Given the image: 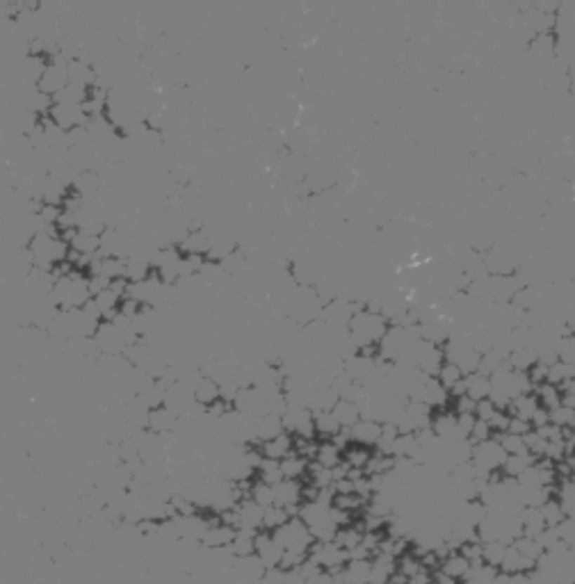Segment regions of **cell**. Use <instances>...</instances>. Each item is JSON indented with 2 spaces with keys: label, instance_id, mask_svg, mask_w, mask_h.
Segmentation results:
<instances>
[{
  "label": "cell",
  "instance_id": "cell-37",
  "mask_svg": "<svg viewBox=\"0 0 575 584\" xmlns=\"http://www.w3.org/2000/svg\"><path fill=\"white\" fill-rule=\"evenodd\" d=\"M315 461H317L319 465H324V468L333 470L336 465H341V463H343V452L338 450V447H336L331 441H319Z\"/></svg>",
  "mask_w": 575,
  "mask_h": 584
},
{
  "label": "cell",
  "instance_id": "cell-52",
  "mask_svg": "<svg viewBox=\"0 0 575 584\" xmlns=\"http://www.w3.org/2000/svg\"><path fill=\"white\" fill-rule=\"evenodd\" d=\"M169 505H171V509H173V514L180 516V518H185V516H194L197 511H199L194 502H192V500L185 496V491H183V493H176V496H171Z\"/></svg>",
  "mask_w": 575,
  "mask_h": 584
},
{
  "label": "cell",
  "instance_id": "cell-11",
  "mask_svg": "<svg viewBox=\"0 0 575 584\" xmlns=\"http://www.w3.org/2000/svg\"><path fill=\"white\" fill-rule=\"evenodd\" d=\"M418 399H423L432 411H443V409H447V404H450V392H447V388L436 377H432V379H427Z\"/></svg>",
  "mask_w": 575,
  "mask_h": 584
},
{
  "label": "cell",
  "instance_id": "cell-43",
  "mask_svg": "<svg viewBox=\"0 0 575 584\" xmlns=\"http://www.w3.org/2000/svg\"><path fill=\"white\" fill-rule=\"evenodd\" d=\"M258 472H260V482L270 484V486H277L279 482H283L281 461H277V459H267V456H263V461L258 465Z\"/></svg>",
  "mask_w": 575,
  "mask_h": 584
},
{
  "label": "cell",
  "instance_id": "cell-46",
  "mask_svg": "<svg viewBox=\"0 0 575 584\" xmlns=\"http://www.w3.org/2000/svg\"><path fill=\"white\" fill-rule=\"evenodd\" d=\"M71 249H76L82 255H94L100 249V237L98 235H89V233H78L76 240L71 242Z\"/></svg>",
  "mask_w": 575,
  "mask_h": 584
},
{
  "label": "cell",
  "instance_id": "cell-35",
  "mask_svg": "<svg viewBox=\"0 0 575 584\" xmlns=\"http://www.w3.org/2000/svg\"><path fill=\"white\" fill-rule=\"evenodd\" d=\"M306 474H308V484H310V486H315L319 491L333 486V470L324 468V465H319L317 461H310L308 463V472Z\"/></svg>",
  "mask_w": 575,
  "mask_h": 584
},
{
  "label": "cell",
  "instance_id": "cell-62",
  "mask_svg": "<svg viewBox=\"0 0 575 584\" xmlns=\"http://www.w3.org/2000/svg\"><path fill=\"white\" fill-rule=\"evenodd\" d=\"M496 411H498V406L493 404L491 399H482V401H477V411H475V416H477V420H487L489 423Z\"/></svg>",
  "mask_w": 575,
  "mask_h": 584
},
{
  "label": "cell",
  "instance_id": "cell-55",
  "mask_svg": "<svg viewBox=\"0 0 575 584\" xmlns=\"http://www.w3.org/2000/svg\"><path fill=\"white\" fill-rule=\"evenodd\" d=\"M493 436H496V434H493V429L489 427L487 420H477V423H475V427H472L470 436H468V441H470L472 445H477V443L489 441V438H493Z\"/></svg>",
  "mask_w": 575,
  "mask_h": 584
},
{
  "label": "cell",
  "instance_id": "cell-60",
  "mask_svg": "<svg viewBox=\"0 0 575 584\" xmlns=\"http://www.w3.org/2000/svg\"><path fill=\"white\" fill-rule=\"evenodd\" d=\"M64 215V206H48V204H44V210H41V219L46 224H53V226H58V222L62 219Z\"/></svg>",
  "mask_w": 575,
  "mask_h": 584
},
{
  "label": "cell",
  "instance_id": "cell-18",
  "mask_svg": "<svg viewBox=\"0 0 575 584\" xmlns=\"http://www.w3.org/2000/svg\"><path fill=\"white\" fill-rule=\"evenodd\" d=\"M69 82L82 89H91L96 85V69L82 60L69 62Z\"/></svg>",
  "mask_w": 575,
  "mask_h": 584
},
{
  "label": "cell",
  "instance_id": "cell-12",
  "mask_svg": "<svg viewBox=\"0 0 575 584\" xmlns=\"http://www.w3.org/2000/svg\"><path fill=\"white\" fill-rule=\"evenodd\" d=\"M176 520L180 527V536L185 538V541L201 543V538H204V534L210 529V520L204 514H199V511L194 516H185V518L176 516Z\"/></svg>",
  "mask_w": 575,
  "mask_h": 584
},
{
  "label": "cell",
  "instance_id": "cell-36",
  "mask_svg": "<svg viewBox=\"0 0 575 584\" xmlns=\"http://www.w3.org/2000/svg\"><path fill=\"white\" fill-rule=\"evenodd\" d=\"M392 468H395V456L374 452L370 456L368 465H365V474H368V477H383V474H390Z\"/></svg>",
  "mask_w": 575,
  "mask_h": 584
},
{
  "label": "cell",
  "instance_id": "cell-41",
  "mask_svg": "<svg viewBox=\"0 0 575 584\" xmlns=\"http://www.w3.org/2000/svg\"><path fill=\"white\" fill-rule=\"evenodd\" d=\"M290 520V514L283 507L279 505H272L265 509V516H263V529L265 532H277L279 527H283Z\"/></svg>",
  "mask_w": 575,
  "mask_h": 584
},
{
  "label": "cell",
  "instance_id": "cell-58",
  "mask_svg": "<svg viewBox=\"0 0 575 584\" xmlns=\"http://www.w3.org/2000/svg\"><path fill=\"white\" fill-rule=\"evenodd\" d=\"M452 411L456 416H463V413H475L477 411V401L470 399L468 395H463L459 399H452Z\"/></svg>",
  "mask_w": 575,
  "mask_h": 584
},
{
  "label": "cell",
  "instance_id": "cell-21",
  "mask_svg": "<svg viewBox=\"0 0 575 584\" xmlns=\"http://www.w3.org/2000/svg\"><path fill=\"white\" fill-rule=\"evenodd\" d=\"M541 406L538 404V399L534 392H525V395H518L511 404L507 406V413L511 418H520V420H527V423H532V418L536 413V409Z\"/></svg>",
  "mask_w": 575,
  "mask_h": 584
},
{
  "label": "cell",
  "instance_id": "cell-15",
  "mask_svg": "<svg viewBox=\"0 0 575 584\" xmlns=\"http://www.w3.org/2000/svg\"><path fill=\"white\" fill-rule=\"evenodd\" d=\"M295 452V436L292 434H281L277 436L274 441H267V443H260V454L263 456H267V459H286L288 454Z\"/></svg>",
  "mask_w": 575,
  "mask_h": 584
},
{
  "label": "cell",
  "instance_id": "cell-19",
  "mask_svg": "<svg viewBox=\"0 0 575 584\" xmlns=\"http://www.w3.org/2000/svg\"><path fill=\"white\" fill-rule=\"evenodd\" d=\"M235 573L242 582H253V580H263L267 569H265V564L260 562L258 555H249V557H240L235 562Z\"/></svg>",
  "mask_w": 575,
  "mask_h": 584
},
{
  "label": "cell",
  "instance_id": "cell-23",
  "mask_svg": "<svg viewBox=\"0 0 575 584\" xmlns=\"http://www.w3.org/2000/svg\"><path fill=\"white\" fill-rule=\"evenodd\" d=\"M180 253L185 255H208L210 251V237L206 231H190L183 242L178 244Z\"/></svg>",
  "mask_w": 575,
  "mask_h": 584
},
{
  "label": "cell",
  "instance_id": "cell-26",
  "mask_svg": "<svg viewBox=\"0 0 575 584\" xmlns=\"http://www.w3.org/2000/svg\"><path fill=\"white\" fill-rule=\"evenodd\" d=\"M472 569V564L465 559V557L456 550V552H452V555H447L445 559L441 562V571L445 573V575H450V578H454V580H463L465 575H468V571Z\"/></svg>",
  "mask_w": 575,
  "mask_h": 584
},
{
  "label": "cell",
  "instance_id": "cell-33",
  "mask_svg": "<svg viewBox=\"0 0 575 584\" xmlns=\"http://www.w3.org/2000/svg\"><path fill=\"white\" fill-rule=\"evenodd\" d=\"M256 534H258V532H249V529H237L233 543L228 545L237 559H240V557L256 555Z\"/></svg>",
  "mask_w": 575,
  "mask_h": 584
},
{
  "label": "cell",
  "instance_id": "cell-64",
  "mask_svg": "<svg viewBox=\"0 0 575 584\" xmlns=\"http://www.w3.org/2000/svg\"><path fill=\"white\" fill-rule=\"evenodd\" d=\"M407 584H434V571L425 566V569L420 571V573H416L414 578H409Z\"/></svg>",
  "mask_w": 575,
  "mask_h": 584
},
{
  "label": "cell",
  "instance_id": "cell-63",
  "mask_svg": "<svg viewBox=\"0 0 575 584\" xmlns=\"http://www.w3.org/2000/svg\"><path fill=\"white\" fill-rule=\"evenodd\" d=\"M110 279L105 277H100V274H96V277H89V292H91V297H96L100 295V292H105L110 288Z\"/></svg>",
  "mask_w": 575,
  "mask_h": 584
},
{
  "label": "cell",
  "instance_id": "cell-22",
  "mask_svg": "<svg viewBox=\"0 0 575 584\" xmlns=\"http://www.w3.org/2000/svg\"><path fill=\"white\" fill-rule=\"evenodd\" d=\"M536 461H538V459H536V456H534L532 452L507 456L505 463H502V470H500V474H505V477H511V479H518L520 474H523L525 470L532 468V465H534Z\"/></svg>",
  "mask_w": 575,
  "mask_h": 584
},
{
  "label": "cell",
  "instance_id": "cell-47",
  "mask_svg": "<svg viewBox=\"0 0 575 584\" xmlns=\"http://www.w3.org/2000/svg\"><path fill=\"white\" fill-rule=\"evenodd\" d=\"M482 545H484V564L496 566V569L500 571V564H502V559H505V552H507V543H502V541H487V543H482Z\"/></svg>",
  "mask_w": 575,
  "mask_h": 584
},
{
  "label": "cell",
  "instance_id": "cell-53",
  "mask_svg": "<svg viewBox=\"0 0 575 584\" xmlns=\"http://www.w3.org/2000/svg\"><path fill=\"white\" fill-rule=\"evenodd\" d=\"M520 562H523V555H520L514 545H507L505 559H502V564H500V573H507V575L520 573Z\"/></svg>",
  "mask_w": 575,
  "mask_h": 584
},
{
  "label": "cell",
  "instance_id": "cell-5",
  "mask_svg": "<svg viewBox=\"0 0 575 584\" xmlns=\"http://www.w3.org/2000/svg\"><path fill=\"white\" fill-rule=\"evenodd\" d=\"M67 85H69V62L58 53L53 58H48V69H46V73L39 80V89L44 94L55 96Z\"/></svg>",
  "mask_w": 575,
  "mask_h": 584
},
{
  "label": "cell",
  "instance_id": "cell-42",
  "mask_svg": "<svg viewBox=\"0 0 575 584\" xmlns=\"http://www.w3.org/2000/svg\"><path fill=\"white\" fill-rule=\"evenodd\" d=\"M541 514H543V518H546V525L548 527H560L564 520H566V514H564V507H562V502L557 500L555 496L548 500V502H543L541 507Z\"/></svg>",
  "mask_w": 575,
  "mask_h": 584
},
{
  "label": "cell",
  "instance_id": "cell-38",
  "mask_svg": "<svg viewBox=\"0 0 575 584\" xmlns=\"http://www.w3.org/2000/svg\"><path fill=\"white\" fill-rule=\"evenodd\" d=\"M153 274V265L146 258H128L126 260V279L131 283L146 281Z\"/></svg>",
  "mask_w": 575,
  "mask_h": 584
},
{
  "label": "cell",
  "instance_id": "cell-50",
  "mask_svg": "<svg viewBox=\"0 0 575 584\" xmlns=\"http://www.w3.org/2000/svg\"><path fill=\"white\" fill-rule=\"evenodd\" d=\"M463 377H465V374L461 372V368H456L454 363H447V361H445V365L441 368V372L436 374V379L441 381L443 386L447 388V392H450L459 381H463Z\"/></svg>",
  "mask_w": 575,
  "mask_h": 584
},
{
  "label": "cell",
  "instance_id": "cell-20",
  "mask_svg": "<svg viewBox=\"0 0 575 584\" xmlns=\"http://www.w3.org/2000/svg\"><path fill=\"white\" fill-rule=\"evenodd\" d=\"M465 395L475 401H482V399H489L491 397V377L484 372H472V374H465Z\"/></svg>",
  "mask_w": 575,
  "mask_h": 584
},
{
  "label": "cell",
  "instance_id": "cell-10",
  "mask_svg": "<svg viewBox=\"0 0 575 584\" xmlns=\"http://www.w3.org/2000/svg\"><path fill=\"white\" fill-rule=\"evenodd\" d=\"M301 502H304V486L299 479H283L274 486V505L288 509Z\"/></svg>",
  "mask_w": 575,
  "mask_h": 584
},
{
  "label": "cell",
  "instance_id": "cell-16",
  "mask_svg": "<svg viewBox=\"0 0 575 584\" xmlns=\"http://www.w3.org/2000/svg\"><path fill=\"white\" fill-rule=\"evenodd\" d=\"M237 534V529L233 527H228L224 523H219V525H213L208 529V532L204 534V538H201V545L208 548V550H217V548H228L233 543V538Z\"/></svg>",
  "mask_w": 575,
  "mask_h": 584
},
{
  "label": "cell",
  "instance_id": "cell-40",
  "mask_svg": "<svg viewBox=\"0 0 575 584\" xmlns=\"http://www.w3.org/2000/svg\"><path fill=\"white\" fill-rule=\"evenodd\" d=\"M370 447H363V445H356L352 443L347 450L343 452V461L350 465V468H359V470H365V465H368L370 461Z\"/></svg>",
  "mask_w": 575,
  "mask_h": 584
},
{
  "label": "cell",
  "instance_id": "cell-31",
  "mask_svg": "<svg viewBox=\"0 0 575 584\" xmlns=\"http://www.w3.org/2000/svg\"><path fill=\"white\" fill-rule=\"evenodd\" d=\"M534 395L538 399V404H541L543 409L548 411H553L562 404V397H564V390L560 386H555V383H541V386H536L534 388Z\"/></svg>",
  "mask_w": 575,
  "mask_h": 584
},
{
  "label": "cell",
  "instance_id": "cell-59",
  "mask_svg": "<svg viewBox=\"0 0 575 584\" xmlns=\"http://www.w3.org/2000/svg\"><path fill=\"white\" fill-rule=\"evenodd\" d=\"M529 432H534L532 423H527V420H520V418H511V420H509L507 434H514V436H527Z\"/></svg>",
  "mask_w": 575,
  "mask_h": 584
},
{
  "label": "cell",
  "instance_id": "cell-32",
  "mask_svg": "<svg viewBox=\"0 0 575 584\" xmlns=\"http://www.w3.org/2000/svg\"><path fill=\"white\" fill-rule=\"evenodd\" d=\"M315 416V434L322 438V441H331L336 434L343 432V427L338 425V420L333 418V413H326V411H319Z\"/></svg>",
  "mask_w": 575,
  "mask_h": 584
},
{
  "label": "cell",
  "instance_id": "cell-25",
  "mask_svg": "<svg viewBox=\"0 0 575 584\" xmlns=\"http://www.w3.org/2000/svg\"><path fill=\"white\" fill-rule=\"evenodd\" d=\"M331 413H333V418L338 420V425H341L343 429H352L361 420L359 404H356V401H350V399H341V401H338Z\"/></svg>",
  "mask_w": 575,
  "mask_h": 584
},
{
  "label": "cell",
  "instance_id": "cell-28",
  "mask_svg": "<svg viewBox=\"0 0 575 584\" xmlns=\"http://www.w3.org/2000/svg\"><path fill=\"white\" fill-rule=\"evenodd\" d=\"M286 434V429H283V416L277 413H267L260 418L258 423V443H267L274 441L277 436Z\"/></svg>",
  "mask_w": 575,
  "mask_h": 584
},
{
  "label": "cell",
  "instance_id": "cell-14",
  "mask_svg": "<svg viewBox=\"0 0 575 584\" xmlns=\"http://www.w3.org/2000/svg\"><path fill=\"white\" fill-rule=\"evenodd\" d=\"M518 518H520V525H523V534L525 536L538 538L548 529L546 518H543L541 509H538V507H523V509L518 511Z\"/></svg>",
  "mask_w": 575,
  "mask_h": 584
},
{
  "label": "cell",
  "instance_id": "cell-17",
  "mask_svg": "<svg viewBox=\"0 0 575 584\" xmlns=\"http://www.w3.org/2000/svg\"><path fill=\"white\" fill-rule=\"evenodd\" d=\"M176 420L178 416L169 411L167 406H158V409H151V416H149V432L151 434H173V427H176Z\"/></svg>",
  "mask_w": 575,
  "mask_h": 584
},
{
  "label": "cell",
  "instance_id": "cell-7",
  "mask_svg": "<svg viewBox=\"0 0 575 584\" xmlns=\"http://www.w3.org/2000/svg\"><path fill=\"white\" fill-rule=\"evenodd\" d=\"M283 548L277 543V538L272 536V532H258L256 534V555L260 557V562L265 564V569H281L283 559Z\"/></svg>",
  "mask_w": 575,
  "mask_h": 584
},
{
  "label": "cell",
  "instance_id": "cell-9",
  "mask_svg": "<svg viewBox=\"0 0 575 584\" xmlns=\"http://www.w3.org/2000/svg\"><path fill=\"white\" fill-rule=\"evenodd\" d=\"M347 432H350L352 443L363 445V447H377V443L381 441L383 423H377V420H368V418H361L359 423H356L352 429H347Z\"/></svg>",
  "mask_w": 575,
  "mask_h": 584
},
{
  "label": "cell",
  "instance_id": "cell-44",
  "mask_svg": "<svg viewBox=\"0 0 575 584\" xmlns=\"http://www.w3.org/2000/svg\"><path fill=\"white\" fill-rule=\"evenodd\" d=\"M361 541H363V529L361 527H354V525L341 527V529H338V534H336V543L341 545V548H345L347 552L354 550V548H359Z\"/></svg>",
  "mask_w": 575,
  "mask_h": 584
},
{
  "label": "cell",
  "instance_id": "cell-56",
  "mask_svg": "<svg viewBox=\"0 0 575 584\" xmlns=\"http://www.w3.org/2000/svg\"><path fill=\"white\" fill-rule=\"evenodd\" d=\"M237 392H240V386H237L235 377H226V379L219 381V395H222V399L228 401V404H233Z\"/></svg>",
  "mask_w": 575,
  "mask_h": 584
},
{
  "label": "cell",
  "instance_id": "cell-45",
  "mask_svg": "<svg viewBox=\"0 0 575 584\" xmlns=\"http://www.w3.org/2000/svg\"><path fill=\"white\" fill-rule=\"evenodd\" d=\"M98 274L100 277H105L110 281H114V279H126V260L124 258H105V260H100L98 265Z\"/></svg>",
  "mask_w": 575,
  "mask_h": 584
},
{
  "label": "cell",
  "instance_id": "cell-34",
  "mask_svg": "<svg viewBox=\"0 0 575 584\" xmlns=\"http://www.w3.org/2000/svg\"><path fill=\"white\" fill-rule=\"evenodd\" d=\"M498 569L496 566H489V564H475L472 569L468 571V575L461 580V584H493L498 578Z\"/></svg>",
  "mask_w": 575,
  "mask_h": 584
},
{
  "label": "cell",
  "instance_id": "cell-6",
  "mask_svg": "<svg viewBox=\"0 0 575 584\" xmlns=\"http://www.w3.org/2000/svg\"><path fill=\"white\" fill-rule=\"evenodd\" d=\"M48 117L67 133L78 126H87V121H89V117L85 114L82 105H69V103H55Z\"/></svg>",
  "mask_w": 575,
  "mask_h": 584
},
{
  "label": "cell",
  "instance_id": "cell-27",
  "mask_svg": "<svg viewBox=\"0 0 575 584\" xmlns=\"http://www.w3.org/2000/svg\"><path fill=\"white\" fill-rule=\"evenodd\" d=\"M149 416H151V406L146 404V401L137 395L126 404V420L128 423H133L135 427L146 429L149 427Z\"/></svg>",
  "mask_w": 575,
  "mask_h": 584
},
{
  "label": "cell",
  "instance_id": "cell-54",
  "mask_svg": "<svg viewBox=\"0 0 575 584\" xmlns=\"http://www.w3.org/2000/svg\"><path fill=\"white\" fill-rule=\"evenodd\" d=\"M317 447H319V443L315 441V438H299V436H295V452L299 456H304V459L315 461Z\"/></svg>",
  "mask_w": 575,
  "mask_h": 584
},
{
  "label": "cell",
  "instance_id": "cell-39",
  "mask_svg": "<svg viewBox=\"0 0 575 584\" xmlns=\"http://www.w3.org/2000/svg\"><path fill=\"white\" fill-rule=\"evenodd\" d=\"M575 379V365L566 363V361H557L555 365L548 368V383H555V386L564 388L566 383Z\"/></svg>",
  "mask_w": 575,
  "mask_h": 584
},
{
  "label": "cell",
  "instance_id": "cell-30",
  "mask_svg": "<svg viewBox=\"0 0 575 584\" xmlns=\"http://www.w3.org/2000/svg\"><path fill=\"white\" fill-rule=\"evenodd\" d=\"M194 399L199 401V404H204V406L215 404V401L222 399V395H219V383L215 379L201 377L197 381V386H194Z\"/></svg>",
  "mask_w": 575,
  "mask_h": 584
},
{
  "label": "cell",
  "instance_id": "cell-8",
  "mask_svg": "<svg viewBox=\"0 0 575 584\" xmlns=\"http://www.w3.org/2000/svg\"><path fill=\"white\" fill-rule=\"evenodd\" d=\"M94 340L100 354H124L128 347L121 331L112 322H100L98 331L94 333Z\"/></svg>",
  "mask_w": 575,
  "mask_h": 584
},
{
  "label": "cell",
  "instance_id": "cell-1",
  "mask_svg": "<svg viewBox=\"0 0 575 584\" xmlns=\"http://www.w3.org/2000/svg\"><path fill=\"white\" fill-rule=\"evenodd\" d=\"M51 299L60 310L82 308L89 299H94L91 297V292H89V279L82 277L80 270H71L67 277L55 281Z\"/></svg>",
  "mask_w": 575,
  "mask_h": 584
},
{
  "label": "cell",
  "instance_id": "cell-24",
  "mask_svg": "<svg viewBox=\"0 0 575 584\" xmlns=\"http://www.w3.org/2000/svg\"><path fill=\"white\" fill-rule=\"evenodd\" d=\"M67 185L60 182L55 176H46L41 180V201L48 206H64V201H67Z\"/></svg>",
  "mask_w": 575,
  "mask_h": 584
},
{
  "label": "cell",
  "instance_id": "cell-48",
  "mask_svg": "<svg viewBox=\"0 0 575 584\" xmlns=\"http://www.w3.org/2000/svg\"><path fill=\"white\" fill-rule=\"evenodd\" d=\"M498 441L502 445V450L507 452V456H514V454H527V445H525V438L523 436H514V434H496Z\"/></svg>",
  "mask_w": 575,
  "mask_h": 584
},
{
  "label": "cell",
  "instance_id": "cell-3",
  "mask_svg": "<svg viewBox=\"0 0 575 584\" xmlns=\"http://www.w3.org/2000/svg\"><path fill=\"white\" fill-rule=\"evenodd\" d=\"M272 536L277 538V543L283 550H295L301 555H308L315 543L313 534H310V527L301 518H290L286 525L279 527L277 532H272Z\"/></svg>",
  "mask_w": 575,
  "mask_h": 584
},
{
  "label": "cell",
  "instance_id": "cell-4",
  "mask_svg": "<svg viewBox=\"0 0 575 584\" xmlns=\"http://www.w3.org/2000/svg\"><path fill=\"white\" fill-rule=\"evenodd\" d=\"M308 557L326 573H341L347 566V562H350L347 550L338 545L336 541H331V543H317L315 541L313 548H310Z\"/></svg>",
  "mask_w": 575,
  "mask_h": 584
},
{
  "label": "cell",
  "instance_id": "cell-57",
  "mask_svg": "<svg viewBox=\"0 0 575 584\" xmlns=\"http://www.w3.org/2000/svg\"><path fill=\"white\" fill-rule=\"evenodd\" d=\"M306 559H308V555H301V552H295V550H286V552H283V559H281V569L283 571H295Z\"/></svg>",
  "mask_w": 575,
  "mask_h": 584
},
{
  "label": "cell",
  "instance_id": "cell-29",
  "mask_svg": "<svg viewBox=\"0 0 575 584\" xmlns=\"http://www.w3.org/2000/svg\"><path fill=\"white\" fill-rule=\"evenodd\" d=\"M308 459L304 456H299L297 452L288 454L286 459H281V472H283V479H301L304 474L308 472Z\"/></svg>",
  "mask_w": 575,
  "mask_h": 584
},
{
  "label": "cell",
  "instance_id": "cell-61",
  "mask_svg": "<svg viewBox=\"0 0 575 584\" xmlns=\"http://www.w3.org/2000/svg\"><path fill=\"white\" fill-rule=\"evenodd\" d=\"M140 310H142V304L133 297H124L121 306H119V313H121L124 317H128V319H133L137 313H140Z\"/></svg>",
  "mask_w": 575,
  "mask_h": 584
},
{
  "label": "cell",
  "instance_id": "cell-2",
  "mask_svg": "<svg viewBox=\"0 0 575 584\" xmlns=\"http://www.w3.org/2000/svg\"><path fill=\"white\" fill-rule=\"evenodd\" d=\"M443 352H445V361L461 368L463 374H472L480 370L482 354L475 350L470 336H450V340L443 345Z\"/></svg>",
  "mask_w": 575,
  "mask_h": 584
},
{
  "label": "cell",
  "instance_id": "cell-49",
  "mask_svg": "<svg viewBox=\"0 0 575 584\" xmlns=\"http://www.w3.org/2000/svg\"><path fill=\"white\" fill-rule=\"evenodd\" d=\"M425 566H423V562H420V557L418 555H414V552H407V555H402L399 559H397V573L399 575H404V578L409 580V578H414L416 573H420L423 571Z\"/></svg>",
  "mask_w": 575,
  "mask_h": 584
},
{
  "label": "cell",
  "instance_id": "cell-51",
  "mask_svg": "<svg viewBox=\"0 0 575 584\" xmlns=\"http://www.w3.org/2000/svg\"><path fill=\"white\" fill-rule=\"evenodd\" d=\"M256 505H260L263 509H267L274 505V486H270V484H265V482H256L253 486H251V496H249Z\"/></svg>",
  "mask_w": 575,
  "mask_h": 584
},
{
  "label": "cell",
  "instance_id": "cell-13",
  "mask_svg": "<svg viewBox=\"0 0 575 584\" xmlns=\"http://www.w3.org/2000/svg\"><path fill=\"white\" fill-rule=\"evenodd\" d=\"M237 511H240V529H249V532H263V516L265 509L260 505H256L251 498L242 500L237 505Z\"/></svg>",
  "mask_w": 575,
  "mask_h": 584
}]
</instances>
